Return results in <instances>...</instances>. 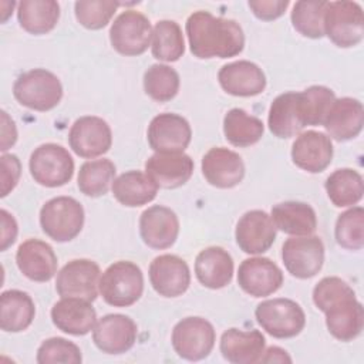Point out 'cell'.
I'll use <instances>...</instances> for the list:
<instances>
[{
    "label": "cell",
    "instance_id": "60d3db41",
    "mask_svg": "<svg viewBox=\"0 0 364 364\" xmlns=\"http://www.w3.org/2000/svg\"><path fill=\"white\" fill-rule=\"evenodd\" d=\"M337 243L347 250H360L364 246V209L354 206L343 212L334 229Z\"/></svg>",
    "mask_w": 364,
    "mask_h": 364
},
{
    "label": "cell",
    "instance_id": "484cf974",
    "mask_svg": "<svg viewBox=\"0 0 364 364\" xmlns=\"http://www.w3.org/2000/svg\"><path fill=\"white\" fill-rule=\"evenodd\" d=\"M53 324L71 336L88 334L95 323L97 313L91 301L77 297H61L51 309Z\"/></svg>",
    "mask_w": 364,
    "mask_h": 364
},
{
    "label": "cell",
    "instance_id": "f546056e",
    "mask_svg": "<svg viewBox=\"0 0 364 364\" xmlns=\"http://www.w3.org/2000/svg\"><path fill=\"white\" fill-rule=\"evenodd\" d=\"M112 195L124 206L138 208L152 202L156 196V183L141 171L121 173L112 182Z\"/></svg>",
    "mask_w": 364,
    "mask_h": 364
},
{
    "label": "cell",
    "instance_id": "d6a6232c",
    "mask_svg": "<svg viewBox=\"0 0 364 364\" xmlns=\"http://www.w3.org/2000/svg\"><path fill=\"white\" fill-rule=\"evenodd\" d=\"M267 125L270 132L282 139L291 138L304 128L297 109V92L289 91L277 95L269 109Z\"/></svg>",
    "mask_w": 364,
    "mask_h": 364
},
{
    "label": "cell",
    "instance_id": "4dcf8cb0",
    "mask_svg": "<svg viewBox=\"0 0 364 364\" xmlns=\"http://www.w3.org/2000/svg\"><path fill=\"white\" fill-rule=\"evenodd\" d=\"M33 299L21 290H6L0 296V327L7 333H20L34 320Z\"/></svg>",
    "mask_w": 364,
    "mask_h": 364
},
{
    "label": "cell",
    "instance_id": "7bdbcfd3",
    "mask_svg": "<svg viewBox=\"0 0 364 364\" xmlns=\"http://www.w3.org/2000/svg\"><path fill=\"white\" fill-rule=\"evenodd\" d=\"M38 364H80L82 361L81 350L73 341L63 337H51L41 343L36 357Z\"/></svg>",
    "mask_w": 364,
    "mask_h": 364
},
{
    "label": "cell",
    "instance_id": "f6af8a7d",
    "mask_svg": "<svg viewBox=\"0 0 364 364\" xmlns=\"http://www.w3.org/2000/svg\"><path fill=\"white\" fill-rule=\"evenodd\" d=\"M247 4L257 18L270 21L283 16L290 3L289 0H252Z\"/></svg>",
    "mask_w": 364,
    "mask_h": 364
},
{
    "label": "cell",
    "instance_id": "8d00e7d4",
    "mask_svg": "<svg viewBox=\"0 0 364 364\" xmlns=\"http://www.w3.org/2000/svg\"><path fill=\"white\" fill-rule=\"evenodd\" d=\"M334 100V91L324 85H311L297 92V109L303 127L323 125Z\"/></svg>",
    "mask_w": 364,
    "mask_h": 364
},
{
    "label": "cell",
    "instance_id": "ee69618b",
    "mask_svg": "<svg viewBox=\"0 0 364 364\" xmlns=\"http://www.w3.org/2000/svg\"><path fill=\"white\" fill-rule=\"evenodd\" d=\"M1 198L7 196L18 183L21 165L20 159L13 154L1 155Z\"/></svg>",
    "mask_w": 364,
    "mask_h": 364
},
{
    "label": "cell",
    "instance_id": "5b68a950",
    "mask_svg": "<svg viewBox=\"0 0 364 364\" xmlns=\"http://www.w3.org/2000/svg\"><path fill=\"white\" fill-rule=\"evenodd\" d=\"M43 232L55 242L75 239L84 226V208L71 196H57L47 200L40 210Z\"/></svg>",
    "mask_w": 364,
    "mask_h": 364
},
{
    "label": "cell",
    "instance_id": "30bf717a",
    "mask_svg": "<svg viewBox=\"0 0 364 364\" xmlns=\"http://www.w3.org/2000/svg\"><path fill=\"white\" fill-rule=\"evenodd\" d=\"M152 27L149 20L136 10L122 11L111 24L109 41L122 55H141L151 43Z\"/></svg>",
    "mask_w": 364,
    "mask_h": 364
},
{
    "label": "cell",
    "instance_id": "ab89813d",
    "mask_svg": "<svg viewBox=\"0 0 364 364\" xmlns=\"http://www.w3.org/2000/svg\"><path fill=\"white\" fill-rule=\"evenodd\" d=\"M327 1H296L290 14L293 27L304 37L321 38L324 36V11Z\"/></svg>",
    "mask_w": 364,
    "mask_h": 364
},
{
    "label": "cell",
    "instance_id": "e0dca14e",
    "mask_svg": "<svg viewBox=\"0 0 364 364\" xmlns=\"http://www.w3.org/2000/svg\"><path fill=\"white\" fill-rule=\"evenodd\" d=\"M148 273L154 290L164 297L182 296L191 284L189 266L176 255L156 256L151 262Z\"/></svg>",
    "mask_w": 364,
    "mask_h": 364
},
{
    "label": "cell",
    "instance_id": "7402d4cb",
    "mask_svg": "<svg viewBox=\"0 0 364 364\" xmlns=\"http://www.w3.org/2000/svg\"><path fill=\"white\" fill-rule=\"evenodd\" d=\"M291 159L296 166L310 173L323 172L333 159V144L320 131L301 132L291 145Z\"/></svg>",
    "mask_w": 364,
    "mask_h": 364
},
{
    "label": "cell",
    "instance_id": "6da1fadb",
    "mask_svg": "<svg viewBox=\"0 0 364 364\" xmlns=\"http://www.w3.org/2000/svg\"><path fill=\"white\" fill-rule=\"evenodd\" d=\"M313 301L326 314L330 334L340 341L357 338L364 326V309L353 287L340 277H323L313 289Z\"/></svg>",
    "mask_w": 364,
    "mask_h": 364
},
{
    "label": "cell",
    "instance_id": "ac0fdd59",
    "mask_svg": "<svg viewBox=\"0 0 364 364\" xmlns=\"http://www.w3.org/2000/svg\"><path fill=\"white\" fill-rule=\"evenodd\" d=\"M139 235L148 247L168 249L178 239L179 219L171 208L154 205L141 213Z\"/></svg>",
    "mask_w": 364,
    "mask_h": 364
},
{
    "label": "cell",
    "instance_id": "4316f807",
    "mask_svg": "<svg viewBox=\"0 0 364 364\" xmlns=\"http://www.w3.org/2000/svg\"><path fill=\"white\" fill-rule=\"evenodd\" d=\"M264 347L266 340L259 330L243 331L239 328H228L219 344L223 358L232 364L260 363Z\"/></svg>",
    "mask_w": 364,
    "mask_h": 364
},
{
    "label": "cell",
    "instance_id": "83f0119b",
    "mask_svg": "<svg viewBox=\"0 0 364 364\" xmlns=\"http://www.w3.org/2000/svg\"><path fill=\"white\" fill-rule=\"evenodd\" d=\"M195 274L202 286L212 290L223 289L232 282L233 259L223 247L209 246L198 253Z\"/></svg>",
    "mask_w": 364,
    "mask_h": 364
},
{
    "label": "cell",
    "instance_id": "ba28073f",
    "mask_svg": "<svg viewBox=\"0 0 364 364\" xmlns=\"http://www.w3.org/2000/svg\"><path fill=\"white\" fill-rule=\"evenodd\" d=\"M28 168L33 179L46 188L63 186L74 175V159L58 144H43L30 155Z\"/></svg>",
    "mask_w": 364,
    "mask_h": 364
},
{
    "label": "cell",
    "instance_id": "5bb4252c",
    "mask_svg": "<svg viewBox=\"0 0 364 364\" xmlns=\"http://www.w3.org/2000/svg\"><path fill=\"white\" fill-rule=\"evenodd\" d=\"M138 327L125 314H107L92 328V341L105 354H122L132 348L136 341Z\"/></svg>",
    "mask_w": 364,
    "mask_h": 364
},
{
    "label": "cell",
    "instance_id": "4fadbf2b",
    "mask_svg": "<svg viewBox=\"0 0 364 364\" xmlns=\"http://www.w3.org/2000/svg\"><path fill=\"white\" fill-rule=\"evenodd\" d=\"M68 144L78 156L97 158L109 151L112 132L108 122L100 117H80L70 128Z\"/></svg>",
    "mask_w": 364,
    "mask_h": 364
},
{
    "label": "cell",
    "instance_id": "7c38bea8",
    "mask_svg": "<svg viewBox=\"0 0 364 364\" xmlns=\"http://www.w3.org/2000/svg\"><path fill=\"white\" fill-rule=\"evenodd\" d=\"M100 266L90 259H74L63 266L55 279L61 297H77L94 301L98 296Z\"/></svg>",
    "mask_w": 364,
    "mask_h": 364
},
{
    "label": "cell",
    "instance_id": "f35d334b",
    "mask_svg": "<svg viewBox=\"0 0 364 364\" xmlns=\"http://www.w3.org/2000/svg\"><path fill=\"white\" fill-rule=\"evenodd\" d=\"M179 85V74L165 64H152L144 74V90L158 102H168L175 98Z\"/></svg>",
    "mask_w": 364,
    "mask_h": 364
},
{
    "label": "cell",
    "instance_id": "7a4b0ae2",
    "mask_svg": "<svg viewBox=\"0 0 364 364\" xmlns=\"http://www.w3.org/2000/svg\"><path fill=\"white\" fill-rule=\"evenodd\" d=\"M191 53L196 58H229L242 53L245 34L237 21L198 10L186 20Z\"/></svg>",
    "mask_w": 364,
    "mask_h": 364
},
{
    "label": "cell",
    "instance_id": "8fae6325",
    "mask_svg": "<svg viewBox=\"0 0 364 364\" xmlns=\"http://www.w3.org/2000/svg\"><path fill=\"white\" fill-rule=\"evenodd\" d=\"M287 272L297 279L314 277L324 263V245L318 236H293L282 246Z\"/></svg>",
    "mask_w": 364,
    "mask_h": 364
},
{
    "label": "cell",
    "instance_id": "836d02e7",
    "mask_svg": "<svg viewBox=\"0 0 364 364\" xmlns=\"http://www.w3.org/2000/svg\"><path fill=\"white\" fill-rule=\"evenodd\" d=\"M264 125L262 119L247 114L242 108H232L223 118V134L229 144L239 148L250 146L263 136Z\"/></svg>",
    "mask_w": 364,
    "mask_h": 364
},
{
    "label": "cell",
    "instance_id": "d4e9b609",
    "mask_svg": "<svg viewBox=\"0 0 364 364\" xmlns=\"http://www.w3.org/2000/svg\"><path fill=\"white\" fill-rule=\"evenodd\" d=\"M364 125L363 104L351 97L334 100L330 107L323 127L330 138L336 141H350L355 138Z\"/></svg>",
    "mask_w": 364,
    "mask_h": 364
},
{
    "label": "cell",
    "instance_id": "b9f144b4",
    "mask_svg": "<svg viewBox=\"0 0 364 364\" xmlns=\"http://www.w3.org/2000/svg\"><path fill=\"white\" fill-rule=\"evenodd\" d=\"M121 6L112 0H80L74 4L77 21L88 30L104 28Z\"/></svg>",
    "mask_w": 364,
    "mask_h": 364
},
{
    "label": "cell",
    "instance_id": "d590c367",
    "mask_svg": "<svg viewBox=\"0 0 364 364\" xmlns=\"http://www.w3.org/2000/svg\"><path fill=\"white\" fill-rule=\"evenodd\" d=\"M117 168L112 161L102 158L87 161L80 166L78 171V189L91 198L102 196L108 192L109 186L115 179Z\"/></svg>",
    "mask_w": 364,
    "mask_h": 364
},
{
    "label": "cell",
    "instance_id": "d6986e66",
    "mask_svg": "<svg viewBox=\"0 0 364 364\" xmlns=\"http://www.w3.org/2000/svg\"><path fill=\"white\" fill-rule=\"evenodd\" d=\"M235 239L240 250L247 255L264 253L276 239V226L264 210L253 209L237 220Z\"/></svg>",
    "mask_w": 364,
    "mask_h": 364
},
{
    "label": "cell",
    "instance_id": "e575fe53",
    "mask_svg": "<svg viewBox=\"0 0 364 364\" xmlns=\"http://www.w3.org/2000/svg\"><path fill=\"white\" fill-rule=\"evenodd\" d=\"M328 199L337 208L358 203L364 193V182L360 172L351 168L336 169L324 182Z\"/></svg>",
    "mask_w": 364,
    "mask_h": 364
},
{
    "label": "cell",
    "instance_id": "7dc6e473",
    "mask_svg": "<svg viewBox=\"0 0 364 364\" xmlns=\"http://www.w3.org/2000/svg\"><path fill=\"white\" fill-rule=\"evenodd\" d=\"M17 141V129L14 121L7 115L6 111H1V151H7Z\"/></svg>",
    "mask_w": 364,
    "mask_h": 364
},
{
    "label": "cell",
    "instance_id": "9a60e30c",
    "mask_svg": "<svg viewBox=\"0 0 364 364\" xmlns=\"http://www.w3.org/2000/svg\"><path fill=\"white\" fill-rule=\"evenodd\" d=\"M146 138L155 152H183L191 144L192 129L183 117L164 112L152 118Z\"/></svg>",
    "mask_w": 364,
    "mask_h": 364
},
{
    "label": "cell",
    "instance_id": "cb8c5ba5",
    "mask_svg": "<svg viewBox=\"0 0 364 364\" xmlns=\"http://www.w3.org/2000/svg\"><path fill=\"white\" fill-rule=\"evenodd\" d=\"M218 80L223 91L235 97H253L264 91L266 75L262 68L247 60H239L225 64Z\"/></svg>",
    "mask_w": 364,
    "mask_h": 364
},
{
    "label": "cell",
    "instance_id": "52a82bcc",
    "mask_svg": "<svg viewBox=\"0 0 364 364\" xmlns=\"http://www.w3.org/2000/svg\"><path fill=\"white\" fill-rule=\"evenodd\" d=\"M324 34L341 48L361 43L364 37L363 9L355 1H327L324 11Z\"/></svg>",
    "mask_w": 364,
    "mask_h": 364
},
{
    "label": "cell",
    "instance_id": "8992f818",
    "mask_svg": "<svg viewBox=\"0 0 364 364\" xmlns=\"http://www.w3.org/2000/svg\"><path fill=\"white\" fill-rule=\"evenodd\" d=\"M255 317L259 326L272 337L291 338L306 326V314L299 303L290 299H269L257 304Z\"/></svg>",
    "mask_w": 364,
    "mask_h": 364
},
{
    "label": "cell",
    "instance_id": "ffe728a7",
    "mask_svg": "<svg viewBox=\"0 0 364 364\" xmlns=\"http://www.w3.org/2000/svg\"><path fill=\"white\" fill-rule=\"evenodd\" d=\"M145 173L158 188L175 189L193 173V159L183 152H155L145 162Z\"/></svg>",
    "mask_w": 364,
    "mask_h": 364
},
{
    "label": "cell",
    "instance_id": "bcb514c9",
    "mask_svg": "<svg viewBox=\"0 0 364 364\" xmlns=\"http://www.w3.org/2000/svg\"><path fill=\"white\" fill-rule=\"evenodd\" d=\"M0 216H1V245H0V250L4 252L10 245H13L16 242L18 229H17L16 219L6 209L0 210Z\"/></svg>",
    "mask_w": 364,
    "mask_h": 364
},
{
    "label": "cell",
    "instance_id": "74e56055",
    "mask_svg": "<svg viewBox=\"0 0 364 364\" xmlns=\"http://www.w3.org/2000/svg\"><path fill=\"white\" fill-rule=\"evenodd\" d=\"M185 53L183 34L173 20H161L152 30V55L159 61H178Z\"/></svg>",
    "mask_w": 364,
    "mask_h": 364
},
{
    "label": "cell",
    "instance_id": "277c9868",
    "mask_svg": "<svg viewBox=\"0 0 364 364\" xmlns=\"http://www.w3.org/2000/svg\"><path fill=\"white\" fill-rule=\"evenodd\" d=\"M13 95L20 105L46 112L55 108L61 101L63 85L51 71L34 68L17 77L13 85Z\"/></svg>",
    "mask_w": 364,
    "mask_h": 364
},
{
    "label": "cell",
    "instance_id": "44dd1931",
    "mask_svg": "<svg viewBox=\"0 0 364 364\" xmlns=\"http://www.w3.org/2000/svg\"><path fill=\"white\" fill-rule=\"evenodd\" d=\"M202 173L208 183L220 189L237 186L245 178V164L232 149L210 148L202 158Z\"/></svg>",
    "mask_w": 364,
    "mask_h": 364
},
{
    "label": "cell",
    "instance_id": "9c48e42d",
    "mask_svg": "<svg viewBox=\"0 0 364 364\" xmlns=\"http://www.w3.org/2000/svg\"><path fill=\"white\" fill-rule=\"evenodd\" d=\"M172 347L175 353L188 361L206 358L215 346L213 326L203 317H185L172 330Z\"/></svg>",
    "mask_w": 364,
    "mask_h": 364
},
{
    "label": "cell",
    "instance_id": "603a6c76",
    "mask_svg": "<svg viewBox=\"0 0 364 364\" xmlns=\"http://www.w3.org/2000/svg\"><path fill=\"white\" fill-rule=\"evenodd\" d=\"M18 270L30 280L46 283L57 272V256L53 247L40 239L24 240L16 252Z\"/></svg>",
    "mask_w": 364,
    "mask_h": 364
},
{
    "label": "cell",
    "instance_id": "3957f363",
    "mask_svg": "<svg viewBox=\"0 0 364 364\" xmlns=\"http://www.w3.org/2000/svg\"><path fill=\"white\" fill-rule=\"evenodd\" d=\"M98 290L104 301L109 306H132L142 296L144 274L139 266L129 260L114 262L100 277Z\"/></svg>",
    "mask_w": 364,
    "mask_h": 364
},
{
    "label": "cell",
    "instance_id": "1f68e13d",
    "mask_svg": "<svg viewBox=\"0 0 364 364\" xmlns=\"http://www.w3.org/2000/svg\"><path fill=\"white\" fill-rule=\"evenodd\" d=\"M17 18L27 33L46 34L57 26L60 4L54 0H23L17 4Z\"/></svg>",
    "mask_w": 364,
    "mask_h": 364
},
{
    "label": "cell",
    "instance_id": "f1b7e54d",
    "mask_svg": "<svg viewBox=\"0 0 364 364\" xmlns=\"http://www.w3.org/2000/svg\"><path fill=\"white\" fill-rule=\"evenodd\" d=\"M270 218L276 229L291 236H309L317 228L316 212L304 202H280L272 208Z\"/></svg>",
    "mask_w": 364,
    "mask_h": 364
},
{
    "label": "cell",
    "instance_id": "c3c4849f",
    "mask_svg": "<svg viewBox=\"0 0 364 364\" xmlns=\"http://www.w3.org/2000/svg\"><path fill=\"white\" fill-rule=\"evenodd\" d=\"M260 363H291V358L286 350L272 346L267 350H264Z\"/></svg>",
    "mask_w": 364,
    "mask_h": 364
},
{
    "label": "cell",
    "instance_id": "2e32d148",
    "mask_svg": "<svg viewBox=\"0 0 364 364\" xmlns=\"http://www.w3.org/2000/svg\"><path fill=\"white\" fill-rule=\"evenodd\" d=\"M237 284L253 297H266L282 287L283 273L269 257H250L239 266Z\"/></svg>",
    "mask_w": 364,
    "mask_h": 364
}]
</instances>
